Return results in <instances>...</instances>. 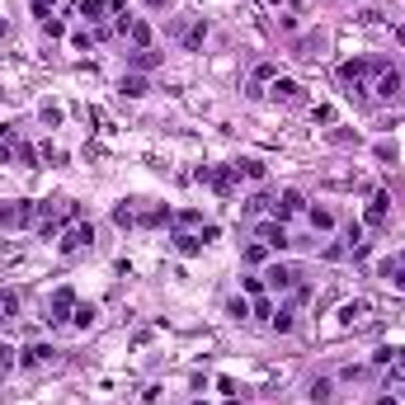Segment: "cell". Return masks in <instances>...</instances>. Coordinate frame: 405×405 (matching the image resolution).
Listing matches in <instances>:
<instances>
[{"mask_svg": "<svg viewBox=\"0 0 405 405\" xmlns=\"http://www.w3.org/2000/svg\"><path fill=\"white\" fill-rule=\"evenodd\" d=\"M382 66H386V61H363V57H358V61H344V66H339V85H344L349 95H363V90H368V76H377Z\"/></svg>", "mask_w": 405, "mask_h": 405, "instance_id": "6da1fadb", "label": "cell"}, {"mask_svg": "<svg viewBox=\"0 0 405 405\" xmlns=\"http://www.w3.org/2000/svg\"><path fill=\"white\" fill-rule=\"evenodd\" d=\"M90 245H95V226H90V221H71V231L57 241V250L71 259V255H81V250H90Z\"/></svg>", "mask_w": 405, "mask_h": 405, "instance_id": "7a4b0ae2", "label": "cell"}, {"mask_svg": "<svg viewBox=\"0 0 405 405\" xmlns=\"http://www.w3.org/2000/svg\"><path fill=\"white\" fill-rule=\"evenodd\" d=\"M38 217V203H28V198H19V203H0V226L5 231H19V226H28Z\"/></svg>", "mask_w": 405, "mask_h": 405, "instance_id": "3957f363", "label": "cell"}, {"mask_svg": "<svg viewBox=\"0 0 405 405\" xmlns=\"http://www.w3.org/2000/svg\"><path fill=\"white\" fill-rule=\"evenodd\" d=\"M255 241H264L269 245V250H288V245H293V236H288V226H283V221H259V226H255Z\"/></svg>", "mask_w": 405, "mask_h": 405, "instance_id": "277c9868", "label": "cell"}, {"mask_svg": "<svg viewBox=\"0 0 405 405\" xmlns=\"http://www.w3.org/2000/svg\"><path fill=\"white\" fill-rule=\"evenodd\" d=\"M269 208H273V221H288V217H297L302 208H306V198H302L297 189H283V193L269 203Z\"/></svg>", "mask_w": 405, "mask_h": 405, "instance_id": "5b68a950", "label": "cell"}, {"mask_svg": "<svg viewBox=\"0 0 405 405\" xmlns=\"http://www.w3.org/2000/svg\"><path fill=\"white\" fill-rule=\"evenodd\" d=\"M71 311H76V293L71 288H57L52 302H48V321L61 325V321H71Z\"/></svg>", "mask_w": 405, "mask_h": 405, "instance_id": "8992f818", "label": "cell"}, {"mask_svg": "<svg viewBox=\"0 0 405 405\" xmlns=\"http://www.w3.org/2000/svg\"><path fill=\"white\" fill-rule=\"evenodd\" d=\"M259 278H264V288H269V293H288V288L297 283V269H288V264H269Z\"/></svg>", "mask_w": 405, "mask_h": 405, "instance_id": "52a82bcc", "label": "cell"}, {"mask_svg": "<svg viewBox=\"0 0 405 405\" xmlns=\"http://www.w3.org/2000/svg\"><path fill=\"white\" fill-rule=\"evenodd\" d=\"M373 95H377V99H396V95H401V71H396V66H382L377 81H373Z\"/></svg>", "mask_w": 405, "mask_h": 405, "instance_id": "ba28073f", "label": "cell"}, {"mask_svg": "<svg viewBox=\"0 0 405 405\" xmlns=\"http://www.w3.org/2000/svg\"><path fill=\"white\" fill-rule=\"evenodd\" d=\"M269 95H273V99H283V104H302V85L288 81V76H273Z\"/></svg>", "mask_w": 405, "mask_h": 405, "instance_id": "9c48e42d", "label": "cell"}, {"mask_svg": "<svg viewBox=\"0 0 405 405\" xmlns=\"http://www.w3.org/2000/svg\"><path fill=\"white\" fill-rule=\"evenodd\" d=\"M52 344H28V349H19V368H43V363H52Z\"/></svg>", "mask_w": 405, "mask_h": 405, "instance_id": "30bf717a", "label": "cell"}, {"mask_svg": "<svg viewBox=\"0 0 405 405\" xmlns=\"http://www.w3.org/2000/svg\"><path fill=\"white\" fill-rule=\"evenodd\" d=\"M175 33H179V43H184V48H203L208 24H203V19H189V24H175Z\"/></svg>", "mask_w": 405, "mask_h": 405, "instance_id": "8fae6325", "label": "cell"}, {"mask_svg": "<svg viewBox=\"0 0 405 405\" xmlns=\"http://www.w3.org/2000/svg\"><path fill=\"white\" fill-rule=\"evenodd\" d=\"M386 208H391V193H373V198H368L363 221H368V226H382V221H386Z\"/></svg>", "mask_w": 405, "mask_h": 405, "instance_id": "7c38bea8", "label": "cell"}, {"mask_svg": "<svg viewBox=\"0 0 405 405\" xmlns=\"http://www.w3.org/2000/svg\"><path fill=\"white\" fill-rule=\"evenodd\" d=\"M76 5L90 24H104V14H113V0H76Z\"/></svg>", "mask_w": 405, "mask_h": 405, "instance_id": "4fadbf2b", "label": "cell"}, {"mask_svg": "<svg viewBox=\"0 0 405 405\" xmlns=\"http://www.w3.org/2000/svg\"><path fill=\"white\" fill-rule=\"evenodd\" d=\"M330 396H335V382L330 377H316L311 386H306V401L311 405H330Z\"/></svg>", "mask_w": 405, "mask_h": 405, "instance_id": "5bb4252c", "label": "cell"}, {"mask_svg": "<svg viewBox=\"0 0 405 405\" xmlns=\"http://www.w3.org/2000/svg\"><path fill=\"white\" fill-rule=\"evenodd\" d=\"M128 38H132L137 52H146V48H151V24H146V19H132V24H128Z\"/></svg>", "mask_w": 405, "mask_h": 405, "instance_id": "9a60e30c", "label": "cell"}, {"mask_svg": "<svg viewBox=\"0 0 405 405\" xmlns=\"http://www.w3.org/2000/svg\"><path fill=\"white\" fill-rule=\"evenodd\" d=\"M363 316H368V302H363V297H358V302H344V306H339V325H358Z\"/></svg>", "mask_w": 405, "mask_h": 405, "instance_id": "2e32d148", "label": "cell"}, {"mask_svg": "<svg viewBox=\"0 0 405 405\" xmlns=\"http://www.w3.org/2000/svg\"><path fill=\"white\" fill-rule=\"evenodd\" d=\"M203 236H198V231H179V236H175V250H179V255H198V250H203Z\"/></svg>", "mask_w": 405, "mask_h": 405, "instance_id": "e0dca14e", "label": "cell"}, {"mask_svg": "<svg viewBox=\"0 0 405 405\" xmlns=\"http://www.w3.org/2000/svg\"><path fill=\"white\" fill-rule=\"evenodd\" d=\"M236 175H245V179H255V184H259V179L269 175V170H264V161H255V156H245V161H236Z\"/></svg>", "mask_w": 405, "mask_h": 405, "instance_id": "ac0fdd59", "label": "cell"}, {"mask_svg": "<svg viewBox=\"0 0 405 405\" xmlns=\"http://www.w3.org/2000/svg\"><path fill=\"white\" fill-rule=\"evenodd\" d=\"M10 316H19V297H14V288H0V325Z\"/></svg>", "mask_w": 405, "mask_h": 405, "instance_id": "d6986e66", "label": "cell"}, {"mask_svg": "<svg viewBox=\"0 0 405 405\" xmlns=\"http://www.w3.org/2000/svg\"><path fill=\"white\" fill-rule=\"evenodd\" d=\"M71 325H76V330H90V325H95V306L76 302V311H71Z\"/></svg>", "mask_w": 405, "mask_h": 405, "instance_id": "ffe728a7", "label": "cell"}, {"mask_svg": "<svg viewBox=\"0 0 405 405\" xmlns=\"http://www.w3.org/2000/svg\"><path fill=\"white\" fill-rule=\"evenodd\" d=\"M264 259H269V245H264V241L245 245V264H264Z\"/></svg>", "mask_w": 405, "mask_h": 405, "instance_id": "44dd1931", "label": "cell"}, {"mask_svg": "<svg viewBox=\"0 0 405 405\" xmlns=\"http://www.w3.org/2000/svg\"><path fill=\"white\" fill-rule=\"evenodd\" d=\"M311 226H316V231H330V226H335L330 208H311Z\"/></svg>", "mask_w": 405, "mask_h": 405, "instance_id": "7402d4cb", "label": "cell"}, {"mask_svg": "<svg viewBox=\"0 0 405 405\" xmlns=\"http://www.w3.org/2000/svg\"><path fill=\"white\" fill-rule=\"evenodd\" d=\"M123 95L141 99V95H146V81H141V76H123Z\"/></svg>", "mask_w": 405, "mask_h": 405, "instance_id": "603a6c76", "label": "cell"}, {"mask_svg": "<svg viewBox=\"0 0 405 405\" xmlns=\"http://www.w3.org/2000/svg\"><path fill=\"white\" fill-rule=\"evenodd\" d=\"M241 293H245V297H264V278H255V273L241 278Z\"/></svg>", "mask_w": 405, "mask_h": 405, "instance_id": "cb8c5ba5", "label": "cell"}, {"mask_svg": "<svg viewBox=\"0 0 405 405\" xmlns=\"http://www.w3.org/2000/svg\"><path fill=\"white\" fill-rule=\"evenodd\" d=\"M156 61H161V57L151 52V48H146V52H137V57H132V66H137V71H151Z\"/></svg>", "mask_w": 405, "mask_h": 405, "instance_id": "d4e9b609", "label": "cell"}, {"mask_svg": "<svg viewBox=\"0 0 405 405\" xmlns=\"http://www.w3.org/2000/svg\"><path fill=\"white\" fill-rule=\"evenodd\" d=\"M113 221H118V226H137V213L123 203V208H113Z\"/></svg>", "mask_w": 405, "mask_h": 405, "instance_id": "484cf974", "label": "cell"}, {"mask_svg": "<svg viewBox=\"0 0 405 405\" xmlns=\"http://www.w3.org/2000/svg\"><path fill=\"white\" fill-rule=\"evenodd\" d=\"M226 311H231V316H236V321H245V316H250V311H255V306H250V302H245V297H231V306H226Z\"/></svg>", "mask_w": 405, "mask_h": 405, "instance_id": "4316f807", "label": "cell"}, {"mask_svg": "<svg viewBox=\"0 0 405 405\" xmlns=\"http://www.w3.org/2000/svg\"><path fill=\"white\" fill-rule=\"evenodd\" d=\"M273 330H278V335H288V330H293V311H278V316H273Z\"/></svg>", "mask_w": 405, "mask_h": 405, "instance_id": "83f0119b", "label": "cell"}, {"mask_svg": "<svg viewBox=\"0 0 405 405\" xmlns=\"http://www.w3.org/2000/svg\"><path fill=\"white\" fill-rule=\"evenodd\" d=\"M161 221H170V213H165V208H151V213L141 217V226H161Z\"/></svg>", "mask_w": 405, "mask_h": 405, "instance_id": "f1b7e54d", "label": "cell"}, {"mask_svg": "<svg viewBox=\"0 0 405 405\" xmlns=\"http://www.w3.org/2000/svg\"><path fill=\"white\" fill-rule=\"evenodd\" d=\"M52 10H57V0H33V14L38 19H52Z\"/></svg>", "mask_w": 405, "mask_h": 405, "instance_id": "f546056e", "label": "cell"}, {"mask_svg": "<svg viewBox=\"0 0 405 405\" xmlns=\"http://www.w3.org/2000/svg\"><path fill=\"white\" fill-rule=\"evenodd\" d=\"M250 316H259V321H273V306H269L264 297H259V302H255V311H250Z\"/></svg>", "mask_w": 405, "mask_h": 405, "instance_id": "4dcf8cb0", "label": "cell"}, {"mask_svg": "<svg viewBox=\"0 0 405 405\" xmlns=\"http://www.w3.org/2000/svg\"><path fill=\"white\" fill-rule=\"evenodd\" d=\"M311 118H316V123H335V108H330V104H316V113H311Z\"/></svg>", "mask_w": 405, "mask_h": 405, "instance_id": "1f68e13d", "label": "cell"}, {"mask_svg": "<svg viewBox=\"0 0 405 405\" xmlns=\"http://www.w3.org/2000/svg\"><path fill=\"white\" fill-rule=\"evenodd\" d=\"M43 28H48V38H61V33H66V24H61V19H43Z\"/></svg>", "mask_w": 405, "mask_h": 405, "instance_id": "d6a6232c", "label": "cell"}, {"mask_svg": "<svg viewBox=\"0 0 405 405\" xmlns=\"http://www.w3.org/2000/svg\"><path fill=\"white\" fill-rule=\"evenodd\" d=\"M255 81H273V61H259L255 66Z\"/></svg>", "mask_w": 405, "mask_h": 405, "instance_id": "836d02e7", "label": "cell"}, {"mask_svg": "<svg viewBox=\"0 0 405 405\" xmlns=\"http://www.w3.org/2000/svg\"><path fill=\"white\" fill-rule=\"evenodd\" d=\"M10 363H14V349H10V344H0V373H5Z\"/></svg>", "mask_w": 405, "mask_h": 405, "instance_id": "e575fe53", "label": "cell"}, {"mask_svg": "<svg viewBox=\"0 0 405 405\" xmlns=\"http://www.w3.org/2000/svg\"><path fill=\"white\" fill-rule=\"evenodd\" d=\"M14 161V151H10V146H0V165H10Z\"/></svg>", "mask_w": 405, "mask_h": 405, "instance_id": "d590c367", "label": "cell"}, {"mask_svg": "<svg viewBox=\"0 0 405 405\" xmlns=\"http://www.w3.org/2000/svg\"><path fill=\"white\" fill-rule=\"evenodd\" d=\"M10 132H14V128H10V123H0V146L10 141Z\"/></svg>", "mask_w": 405, "mask_h": 405, "instance_id": "8d00e7d4", "label": "cell"}, {"mask_svg": "<svg viewBox=\"0 0 405 405\" xmlns=\"http://www.w3.org/2000/svg\"><path fill=\"white\" fill-rule=\"evenodd\" d=\"M146 5H156V10H165V5H170V0H146Z\"/></svg>", "mask_w": 405, "mask_h": 405, "instance_id": "74e56055", "label": "cell"}, {"mask_svg": "<svg viewBox=\"0 0 405 405\" xmlns=\"http://www.w3.org/2000/svg\"><path fill=\"white\" fill-rule=\"evenodd\" d=\"M5 33H10V24H5V19H0V38H5Z\"/></svg>", "mask_w": 405, "mask_h": 405, "instance_id": "f35d334b", "label": "cell"}, {"mask_svg": "<svg viewBox=\"0 0 405 405\" xmlns=\"http://www.w3.org/2000/svg\"><path fill=\"white\" fill-rule=\"evenodd\" d=\"M396 358H401V368H405V349H396Z\"/></svg>", "mask_w": 405, "mask_h": 405, "instance_id": "ab89813d", "label": "cell"}, {"mask_svg": "<svg viewBox=\"0 0 405 405\" xmlns=\"http://www.w3.org/2000/svg\"><path fill=\"white\" fill-rule=\"evenodd\" d=\"M273 5H283V0H273Z\"/></svg>", "mask_w": 405, "mask_h": 405, "instance_id": "60d3db41", "label": "cell"}]
</instances>
